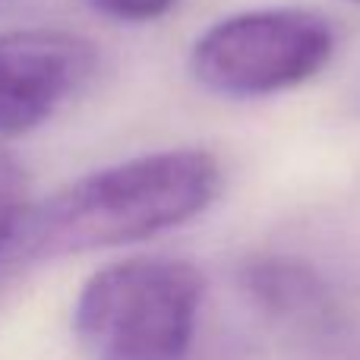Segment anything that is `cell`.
Here are the masks:
<instances>
[{"mask_svg": "<svg viewBox=\"0 0 360 360\" xmlns=\"http://www.w3.org/2000/svg\"><path fill=\"white\" fill-rule=\"evenodd\" d=\"M335 54V29L300 6L247 10L215 22L190 51V73L228 98H259L310 82Z\"/></svg>", "mask_w": 360, "mask_h": 360, "instance_id": "3957f363", "label": "cell"}, {"mask_svg": "<svg viewBox=\"0 0 360 360\" xmlns=\"http://www.w3.org/2000/svg\"><path fill=\"white\" fill-rule=\"evenodd\" d=\"M19 272H22V266H0V300L6 297V291H10V285L16 281Z\"/></svg>", "mask_w": 360, "mask_h": 360, "instance_id": "9c48e42d", "label": "cell"}, {"mask_svg": "<svg viewBox=\"0 0 360 360\" xmlns=\"http://www.w3.org/2000/svg\"><path fill=\"white\" fill-rule=\"evenodd\" d=\"M240 288L259 313L310 342L345 329L342 310L316 269L288 256H256L240 266Z\"/></svg>", "mask_w": 360, "mask_h": 360, "instance_id": "5b68a950", "label": "cell"}, {"mask_svg": "<svg viewBox=\"0 0 360 360\" xmlns=\"http://www.w3.org/2000/svg\"><path fill=\"white\" fill-rule=\"evenodd\" d=\"M319 345H329V357H332V360H360V345L345 342V329L338 332V335H332V338H326V342H319Z\"/></svg>", "mask_w": 360, "mask_h": 360, "instance_id": "ba28073f", "label": "cell"}, {"mask_svg": "<svg viewBox=\"0 0 360 360\" xmlns=\"http://www.w3.org/2000/svg\"><path fill=\"white\" fill-rule=\"evenodd\" d=\"M29 186L19 162L0 149V266H25L19 243L29 221Z\"/></svg>", "mask_w": 360, "mask_h": 360, "instance_id": "8992f818", "label": "cell"}, {"mask_svg": "<svg viewBox=\"0 0 360 360\" xmlns=\"http://www.w3.org/2000/svg\"><path fill=\"white\" fill-rule=\"evenodd\" d=\"M205 278L186 259L139 256L95 272L73 310L86 360H190Z\"/></svg>", "mask_w": 360, "mask_h": 360, "instance_id": "7a4b0ae2", "label": "cell"}, {"mask_svg": "<svg viewBox=\"0 0 360 360\" xmlns=\"http://www.w3.org/2000/svg\"><path fill=\"white\" fill-rule=\"evenodd\" d=\"M95 44L60 29L0 35V136L41 127L95 73Z\"/></svg>", "mask_w": 360, "mask_h": 360, "instance_id": "277c9868", "label": "cell"}, {"mask_svg": "<svg viewBox=\"0 0 360 360\" xmlns=\"http://www.w3.org/2000/svg\"><path fill=\"white\" fill-rule=\"evenodd\" d=\"M221 190L218 162L202 149L127 158L73 180L29 212L19 253L25 262L149 240L193 221Z\"/></svg>", "mask_w": 360, "mask_h": 360, "instance_id": "6da1fadb", "label": "cell"}, {"mask_svg": "<svg viewBox=\"0 0 360 360\" xmlns=\"http://www.w3.org/2000/svg\"><path fill=\"white\" fill-rule=\"evenodd\" d=\"M95 10L105 16L120 19V22H152V19L165 16L177 0H92Z\"/></svg>", "mask_w": 360, "mask_h": 360, "instance_id": "52a82bcc", "label": "cell"}]
</instances>
